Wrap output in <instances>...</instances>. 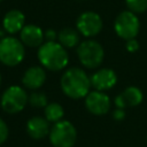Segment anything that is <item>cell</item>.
<instances>
[{
  "label": "cell",
  "mask_w": 147,
  "mask_h": 147,
  "mask_svg": "<svg viewBox=\"0 0 147 147\" xmlns=\"http://www.w3.org/2000/svg\"><path fill=\"white\" fill-rule=\"evenodd\" d=\"M28 98L29 95L21 86L13 85V86H9L2 93L0 105L6 113L17 114L21 110H23V108L28 103Z\"/></svg>",
  "instance_id": "obj_6"
},
{
  "label": "cell",
  "mask_w": 147,
  "mask_h": 147,
  "mask_svg": "<svg viewBox=\"0 0 147 147\" xmlns=\"http://www.w3.org/2000/svg\"><path fill=\"white\" fill-rule=\"evenodd\" d=\"M0 86H1V75H0Z\"/></svg>",
  "instance_id": "obj_25"
},
{
  "label": "cell",
  "mask_w": 147,
  "mask_h": 147,
  "mask_svg": "<svg viewBox=\"0 0 147 147\" xmlns=\"http://www.w3.org/2000/svg\"><path fill=\"white\" fill-rule=\"evenodd\" d=\"M110 99L103 92L94 90L85 96V107L93 115L101 116L107 114L110 110Z\"/></svg>",
  "instance_id": "obj_9"
},
{
  "label": "cell",
  "mask_w": 147,
  "mask_h": 147,
  "mask_svg": "<svg viewBox=\"0 0 147 147\" xmlns=\"http://www.w3.org/2000/svg\"><path fill=\"white\" fill-rule=\"evenodd\" d=\"M24 46L14 37H5L0 40V62L7 67H15L24 59Z\"/></svg>",
  "instance_id": "obj_4"
},
{
  "label": "cell",
  "mask_w": 147,
  "mask_h": 147,
  "mask_svg": "<svg viewBox=\"0 0 147 147\" xmlns=\"http://www.w3.org/2000/svg\"><path fill=\"white\" fill-rule=\"evenodd\" d=\"M20 38L23 45L29 47H40L44 42V32L42 30L34 24L24 25V28L20 32Z\"/></svg>",
  "instance_id": "obj_13"
},
{
  "label": "cell",
  "mask_w": 147,
  "mask_h": 147,
  "mask_svg": "<svg viewBox=\"0 0 147 147\" xmlns=\"http://www.w3.org/2000/svg\"><path fill=\"white\" fill-rule=\"evenodd\" d=\"M28 103H30L32 107H36V108H42V107L45 108L48 105V100L44 92L33 91L30 93L28 98Z\"/></svg>",
  "instance_id": "obj_18"
},
{
  "label": "cell",
  "mask_w": 147,
  "mask_h": 147,
  "mask_svg": "<svg viewBox=\"0 0 147 147\" xmlns=\"http://www.w3.org/2000/svg\"><path fill=\"white\" fill-rule=\"evenodd\" d=\"M77 55L79 62L87 69H95L101 65L105 57V51L102 46L92 39L85 40L79 44L77 48Z\"/></svg>",
  "instance_id": "obj_3"
},
{
  "label": "cell",
  "mask_w": 147,
  "mask_h": 147,
  "mask_svg": "<svg viewBox=\"0 0 147 147\" xmlns=\"http://www.w3.org/2000/svg\"><path fill=\"white\" fill-rule=\"evenodd\" d=\"M1 1H3V0H0V2H1Z\"/></svg>",
  "instance_id": "obj_26"
},
{
  "label": "cell",
  "mask_w": 147,
  "mask_h": 147,
  "mask_svg": "<svg viewBox=\"0 0 147 147\" xmlns=\"http://www.w3.org/2000/svg\"><path fill=\"white\" fill-rule=\"evenodd\" d=\"M57 39L64 48H72L79 42V33L72 28H63L59 32Z\"/></svg>",
  "instance_id": "obj_16"
},
{
  "label": "cell",
  "mask_w": 147,
  "mask_h": 147,
  "mask_svg": "<svg viewBox=\"0 0 147 147\" xmlns=\"http://www.w3.org/2000/svg\"><path fill=\"white\" fill-rule=\"evenodd\" d=\"M24 22H25L24 14L18 9H11L5 15L2 25L7 33L14 34L21 32V30L24 28Z\"/></svg>",
  "instance_id": "obj_15"
},
{
  "label": "cell",
  "mask_w": 147,
  "mask_h": 147,
  "mask_svg": "<svg viewBox=\"0 0 147 147\" xmlns=\"http://www.w3.org/2000/svg\"><path fill=\"white\" fill-rule=\"evenodd\" d=\"M125 3L129 10L134 14L147 10V0H125Z\"/></svg>",
  "instance_id": "obj_19"
},
{
  "label": "cell",
  "mask_w": 147,
  "mask_h": 147,
  "mask_svg": "<svg viewBox=\"0 0 147 147\" xmlns=\"http://www.w3.org/2000/svg\"><path fill=\"white\" fill-rule=\"evenodd\" d=\"M5 33H6L5 29H1V28H0V40H1L2 38H5Z\"/></svg>",
  "instance_id": "obj_24"
},
{
  "label": "cell",
  "mask_w": 147,
  "mask_h": 147,
  "mask_svg": "<svg viewBox=\"0 0 147 147\" xmlns=\"http://www.w3.org/2000/svg\"><path fill=\"white\" fill-rule=\"evenodd\" d=\"M113 117H114V119H116V121H122V119H124V117H125V110H124V109H121V108H116V109L113 111Z\"/></svg>",
  "instance_id": "obj_22"
},
{
  "label": "cell",
  "mask_w": 147,
  "mask_h": 147,
  "mask_svg": "<svg viewBox=\"0 0 147 147\" xmlns=\"http://www.w3.org/2000/svg\"><path fill=\"white\" fill-rule=\"evenodd\" d=\"M45 118L51 122V123H56L62 121L63 116H64V110L63 107L60 103L56 102H51L45 107Z\"/></svg>",
  "instance_id": "obj_17"
},
{
  "label": "cell",
  "mask_w": 147,
  "mask_h": 147,
  "mask_svg": "<svg viewBox=\"0 0 147 147\" xmlns=\"http://www.w3.org/2000/svg\"><path fill=\"white\" fill-rule=\"evenodd\" d=\"M144 99L142 92L137 86H129L115 98L116 108L125 109L126 107H136L141 103Z\"/></svg>",
  "instance_id": "obj_11"
},
{
  "label": "cell",
  "mask_w": 147,
  "mask_h": 147,
  "mask_svg": "<svg viewBox=\"0 0 147 147\" xmlns=\"http://www.w3.org/2000/svg\"><path fill=\"white\" fill-rule=\"evenodd\" d=\"M44 36H45V39H46V41H55V39L57 38V34H56V32L54 31V30H47L45 33H44Z\"/></svg>",
  "instance_id": "obj_23"
},
{
  "label": "cell",
  "mask_w": 147,
  "mask_h": 147,
  "mask_svg": "<svg viewBox=\"0 0 147 147\" xmlns=\"http://www.w3.org/2000/svg\"><path fill=\"white\" fill-rule=\"evenodd\" d=\"M48 137L54 147H72L77 140V131L72 123L62 119L54 123Z\"/></svg>",
  "instance_id": "obj_5"
},
{
  "label": "cell",
  "mask_w": 147,
  "mask_h": 147,
  "mask_svg": "<svg viewBox=\"0 0 147 147\" xmlns=\"http://www.w3.org/2000/svg\"><path fill=\"white\" fill-rule=\"evenodd\" d=\"M26 131L28 134L36 140L42 139L49 134L51 127L49 122L41 116H33L26 122Z\"/></svg>",
  "instance_id": "obj_14"
},
{
  "label": "cell",
  "mask_w": 147,
  "mask_h": 147,
  "mask_svg": "<svg viewBox=\"0 0 147 147\" xmlns=\"http://www.w3.org/2000/svg\"><path fill=\"white\" fill-rule=\"evenodd\" d=\"M62 92L71 99H83L90 93L91 80L87 74L77 67L67 69L61 77Z\"/></svg>",
  "instance_id": "obj_1"
},
{
  "label": "cell",
  "mask_w": 147,
  "mask_h": 147,
  "mask_svg": "<svg viewBox=\"0 0 147 147\" xmlns=\"http://www.w3.org/2000/svg\"><path fill=\"white\" fill-rule=\"evenodd\" d=\"M125 47H126V49H127L129 52L134 53V52H137V51L139 49V42L137 41L136 38H133V39H129V40H126V45H125Z\"/></svg>",
  "instance_id": "obj_21"
},
{
  "label": "cell",
  "mask_w": 147,
  "mask_h": 147,
  "mask_svg": "<svg viewBox=\"0 0 147 147\" xmlns=\"http://www.w3.org/2000/svg\"><path fill=\"white\" fill-rule=\"evenodd\" d=\"M91 86L95 91H107L113 88L117 83V76L113 69L109 68H102L98 71H95L91 77Z\"/></svg>",
  "instance_id": "obj_10"
},
{
  "label": "cell",
  "mask_w": 147,
  "mask_h": 147,
  "mask_svg": "<svg viewBox=\"0 0 147 147\" xmlns=\"http://www.w3.org/2000/svg\"><path fill=\"white\" fill-rule=\"evenodd\" d=\"M114 29L119 38L125 40L133 39L139 32L140 22L134 13L130 10H124L117 15L114 23Z\"/></svg>",
  "instance_id": "obj_7"
},
{
  "label": "cell",
  "mask_w": 147,
  "mask_h": 147,
  "mask_svg": "<svg viewBox=\"0 0 147 147\" xmlns=\"http://www.w3.org/2000/svg\"><path fill=\"white\" fill-rule=\"evenodd\" d=\"M77 31L84 37H94L102 29V20L94 11H84L77 18Z\"/></svg>",
  "instance_id": "obj_8"
},
{
  "label": "cell",
  "mask_w": 147,
  "mask_h": 147,
  "mask_svg": "<svg viewBox=\"0 0 147 147\" xmlns=\"http://www.w3.org/2000/svg\"><path fill=\"white\" fill-rule=\"evenodd\" d=\"M8 138V126L2 118H0V145H2Z\"/></svg>",
  "instance_id": "obj_20"
},
{
  "label": "cell",
  "mask_w": 147,
  "mask_h": 147,
  "mask_svg": "<svg viewBox=\"0 0 147 147\" xmlns=\"http://www.w3.org/2000/svg\"><path fill=\"white\" fill-rule=\"evenodd\" d=\"M38 60L42 68L51 71H60L64 69L69 62L67 49L56 41H46L38 48Z\"/></svg>",
  "instance_id": "obj_2"
},
{
  "label": "cell",
  "mask_w": 147,
  "mask_h": 147,
  "mask_svg": "<svg viewBox=\"0 0 147 147\" xmlns=\"http://www.w3.org/2000/svg\"><path fill=\"white\" fill-rule=\"evenodd\" d=\"M46 80V72L42 67L40 65H33L26 69L22 77L23 85L32 91H37L40 88Z\"/></svg>",
  "instance_id": "obj_12"
}]
</instances>
